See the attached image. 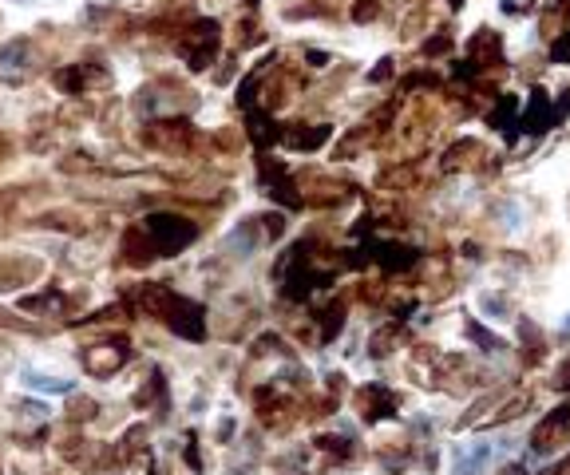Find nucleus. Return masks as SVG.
Returning a JSON list of instances; mask_svg holds the SVG:
<instances>
[{"mask_svg":"<svg viewBox=\"0 0 570 475\" xmlns=\"http://www.w3.org/2000/svg\"><path fill=\"white\" fill-rule=\"evenodd\" d=\"M372 12H376V4H360V8H357V20H369Z\"/></svg>","mask_w":570,"mask_h":475,"instance_id":"f3484780","label":"nucleus"},{"mask_svg":"<svg viewBox=\"0 0 570 475\" xmlns=\"http://www.w3.org/2000/svg\"><path fill=\"white\" fill-rule=\"evenodd\" d=\"M376 262L384 265V270H404V265H412L416 262V253L412 250H404V246H376Z\"/></svg>","mask_w":570,"mask_h":475,"instance_id":"9d476101","label":"nucleus"},{"mask_svg":"<svg viewBox=\"0 0 570 475\" xmlns=\"http://www.w3.org/2000/svg\"><path fill=\"white\" fill-rule=\"evenodd\" d=\"M309 64H313V68H325V64H329V56H325V52H309Z\"/></svg>","mask_w":570,"mask_h":475,"instance_id":"dca6fc26","label":"nucleus"},{"mask_svg":"<svg viewBox=\"0 0 570 475\" xmlns=\"http://www.w3.org/2000/svg\"><path fill=\"white\" fill-rule=\"evenodd\" d=\"M559 388H570V364H566V368L559 373Z\"/></svg>","mask_w":570,"mask_h":475,"instance_id":"a211bd4d","label":"nucleus"},{"mask_svg":"<svg viewBox=\"0 0 570 475\" xmlns=\"http://www.w3.org/2000/svg\"><path fill=\"white\" fill-rule=\"evenodd\" d=\"M261 182H266V191L278 198V203H285V206H301V198H297V191H293V182L285 179V171L281 167H273L270 159H261Z\"/></svg>","mask_w":570,"mask_h":475,"instance_id":"39448f33","label":"nucleus"},{"mask_svg":"<svg viewBox=\"0 0 570 475\" xmlns=\"http://www.w3.org/2000/svg\"><path fill=\"white\" fill-rule=\"evenodd\" d=\"M123 361H127V349H119V344H100V349H91V353L83 356L88 373H95V376H111Z\"/></svg>","mask_w":570,"mask_h":475,"instance_id":"423d86ee","label":"nucleus"},{"mask_svg":"<svg viewBox=\"0 0 570 475\" xmlns=\"http://www.w3.org/2000/svg\"><path fill=\"white\" fill-rule=\"evenodd\" d=\"M24 385L40 388V392H71V380H56V376H40V373H24Z\"/></svg>","mask_w":570,"mask_h":475,"instance_id":"f8f14e48","label":"nucleus"},{"mask_svg":"<svg viewBox=\"0 0 570 475\" xmlns=\"http://www.w3.org/2000/svg\"><path fill=\"white\" fill-rule=\"evenodd\" d=\"M88 76H91V68H68V71H56V88H64V91H83Z\"/></svg>","mask_w":570,"mask_h":475,"instance_id":"ddd939ff","label":"nucleus"},{"mask_svg":"<svg viewBox=\"0 0 570 475\" xmlns=\"http://www.w3.org/2000/svg\"><path fill=\"white\" fill-rule=\"evenodd\" d=\"M64 305V297L60 294H44V297H24V309L28 313H56Z\"/></svg>","mask_w":570,"mask_h":475,"instance_id":"4468645a","label":"nucleus"},{"mask_svg":"<svg viewBox=\"0 0 570 475\" xmlns=\"http://www.w3.org/2000/svg\"><path fill=\"white\" fill-rule=\"evenodd\" d=\"M143 301L170 325V333L186 337V341H202V337H206V321H202V305L198 301L170 294V289H162V285H147Z\"/></svg>","mask_w":570,"mask_h":475,"instance_id":"f03ea898","label":"nucleus"},{"mask_svg":"<svg viewBox=\"0 0 570 475\" xmlns=\"http://www.w3.org/2000/svg\"><path fill=\"white\" fill-rule=\"evenodd\" d=\"M198 238V226L179 218V214H150L143 218L127 238V253L135 262H147V258H174L182 246H190Z\"/></svg>","mask_w":570,"mask_h":475,"instance_id":"f257e3e1","label":"nucleus"},{"mask_svg":"<svg viewBox=\"0 0 570 475\" xmlns=\"http://www.w3.org/2000/svg\"><path fill=\"white\" fill-rule=\"evenodd\" d=\"M250 135H254V143H258V147H270V143H278L285 131H278V127L266 119V115L254 112V115H250Z\"/></svg>","mask_w":570,"mask_h":475,"instance_id":"9b49d317","label":"nucleus"},{"mask_svg":"<svg viewBox=\"0 0 570 475\" xmlns=\"http://www.w3.org/2000/svg\"><path fill=\"white\" fill-rule=\"evenodd\" d=\"M519 127H527L530 135H542L547 127H554V107H550V100L542 95V91H535L527 103V115H523Z\"/></svg>","mask_w":570,"mask_h":475,"instance_id":"0eeeda50","label":"nucleus"},{"mask_svg":"<svg viewBox=\"0 0 570 475\" xmlns=\"http://www.w3.org/2000/svg\"><path fill=\"white\" fill-rule=\"evenodd\" d=\"M28 64H32V48L28 40H12L0 48V80L8 83H20L28 76Z\"/></svg>","mask_w":570,"mask_h":475,"instance_id":"20e7f679","label":"nucleus"},{"mask_svg":"<svg viewBox=\"0 0 570 475\" xmlns=\"http://www.w3.org/2000/svg\"><path fill=\"white\" fill-rule=\"evenodd\" d=\"M281 139H285V147H297V151H317L321 143L329 139V127H305V131L281 135Z\"/></svg>","mask_w":570,"mask_h":475,"instance_id":"1a4fd4ad","label":"nucleus"},{"mask_svg":"<svg viewBox=\"0 0 570 475\" xmlns=\"http://www.w3.org/2000/svg\"><path fill=\"white\" fill-rule=\"evenodd\" d=\"M20 412H24V416H32V420H48V412H52V408L36 400V404H20Z\"/></svg>","mask_w":570,"mask_h":475,"instance_id":"2eb2a0df","label":"nucleus"},{"mask_svg":"<svg viewBox=\"0 0 570 475\" xmlns=\"http://www.w3.org/2000/svg\"><path fill=\"white\" fill-rule=\"evenodd\" d=\"M471 60H475V68H495V64H499V32H491V28L475 32V40H471Z\"/></svg>","mask_w":570,"mask_h":475,"instance_id":"6e6552de","label":"nucleus"},{"mask_svg":"<svg viewBox=\"0 0 570 475\" xmlns=\"http://www.w3.org/2000/svg\"><path fill=\"white\" fill-rule=\"evenodd\" d=\"M214 48H218V24L198 20L190 28V40L182 44V56L190 60V68H206V64L214 60Z\"/></svg>","mask_w":570,"mask_h":475,"instance_id":"7ed1b4c3","label":"nucleus"}]
</instances>
